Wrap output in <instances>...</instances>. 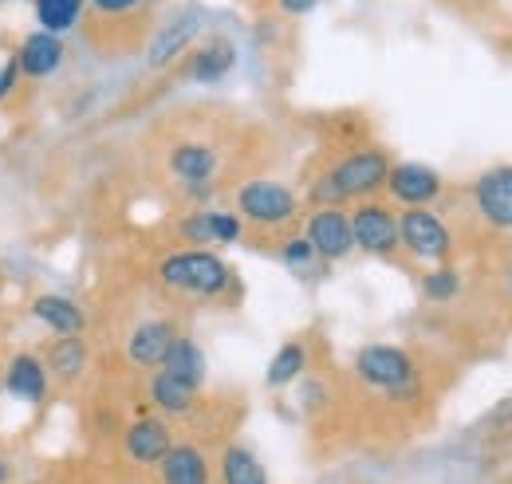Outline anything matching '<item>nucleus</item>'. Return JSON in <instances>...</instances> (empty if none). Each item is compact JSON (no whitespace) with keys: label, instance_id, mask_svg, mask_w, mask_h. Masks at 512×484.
Masks as SVG:
<instances>
[{"label":"nucleus","instance_id":"nucleus-4","mask_svg":"<svg viewBox=\"0 0 512 484\" xmlns=\"http://www.w3.org/2000/svg\"><path fill=\"white\" fill-rule=\"evenodd\" d=\"M355 374L363 386L371 390H383V394H402L414 386V359L410 351L394 347V343H367L359 355H355Z\"/></svg>","mask_w":512,"mask_h":484},{"label":"nucleus","instance_id":"nucleus-13","mask_svg":"<svg viewBox=\"0 0 512 484\" xmlns=\"http://www.w3.org/2000/svg\"><path fill=\"white\" fill-rule=\"evenodd\" d=\"M178 229L190 248H209V244H237L245 233V221L229 209H197L190 217H182Z\"/></svg>","mask_w":512,"mask_h":484},{"label":"nucleus","instance_id":"nucleus-22","mask_svg":"<svg viewBox=\"0 0 512 484\" xmlns=\"http://www.w3.org/2000/svg\"><path fill=\"white\" fill-rule=\"evenodd\" d=\"M217 477H221V484H272L264 461L256 457L249 445H241V441H229V445L221 449Z\"/></svg>","mask_w":512,"mask_h":484},{"label":"nucleus","instance_id":"nucleus-24","mask_svg":"<svg viewBox=\"0 0 512 484\" xmlns=\"http://www.w3.org/2000/svg\"><path fill=\"white\" fill-rule=\"evenodd\" d=\"M158 370H170L174 378H182V382H190L201 390V382H205V351L193 343L190 335H178L174 339V347H170V355H166V363L158 366Z\"/></svg>","mask_w":512,"mask_h":484},{"label":"nucleus","instance_id":"nucleus-5","mask_svg":"<svg viewBox=\"0 0 512 484\" xmlns=\"http://www.w3.org/2000/svg\"><path fill=\"white\" fill-rule=\"evenodd\" d=\"M398 244L418 260H449L453 233L434 209H402L398 213Z\"/></svg>","mask_w":512,"mask_h":484},{"label":"nucleus","instance_id":"nucleus-30","mask_svg":"<svg viewBox=\"0 0 512 484\" xmlns=\"http://www.w3.org/2000/svg\"><path fill=\"white\" fill-rule=\"evenodd\" d=\"M316 4H320V0H280V12H288V16H308Z\"/></svg>","mask_w":512,"mask_h":484},{"label":"nucleus","instance_id":"nucleus-32","mask_svg":"<svg viewBox=\"0 0 512 484\" xmlns=\"http://www.w3.org/2000/svg\"><path fill=\"white\" fill-rule=\"evenodd\" d=\"M509 292H512V260H509Z\"/></svg>","mask_w":512,"mask_h":484},{"label":"nucleus","instance_id":"nucleus-8","mask_svg":"<svg viewBox=\"0 0 512 484\" xmlns=\"http://www.w3.org/2000/svg\"><path fill=\"white\" fill-rule=\"evenodd\" d=\"M386 189L394 201H402V209H430V201L442 197V174L426 162H394L386 174Z\"/></svg>","mask_w":512,"mask_h":484},{"label":"nucleus","instance_id":"nucleus-23","mask_svg":"<svg viewBox=\"0 0 512 484\" xmlns=\"http://www.w3.org/2000/svg\"><path fill=\"white\" fill-rule=\"evenodd\" d=\"M308 370V343L304 339H288L276 347V355L268 359V370H264V386L268 390H284L292 382H300Z\"/></svg>","mask_w":512,"mask_h":484},{"label":"nucleus","instance_id":"nucleus-11","mask_svg":"<svg viewBox=\"0 0 512 484\" xmlns=\"http://www.w3.org/2000/svg\"><path fill=\"white\" fill-rule=\"evenodd\" d=\"M473 205L493 229H512V166H493L473 182Z\"/></svg>","mask_w":512,"mask_h":484},{"label":"nucleus","instance_id":"nucleus-16","mask_svg":"<svg viewBox=\"0 0 512 484\" xmlns=\"http://www.w3.org/2000/svg\"><path fill=\"white\" fill-rule=\"evenodd\" d=\"M32 319L40 327L52 331V339H67V335H87V311L67 296H56V292H44L32 300Z\"/></svg>","mask_w":512,"mask_h":484},{"label":"nucleus","instance_id":"nucleus-3","mask_svg":"<svg viewBox=\"0 0 512 484\" xmlns=\"http://www.w3.org/2000/svg\"><path fill=\"white\" fill-rule=\"evenodd\" d=\"M300 213V197L296 189L272 178H253L237 189V217L253 221L260 229H280Z\"/></svg>","mask_w":512,"mask_h":484},{"label":"nucleus","instance_id":"nucleus-25","mask_svg":"<svg viewBox=\"0 0 512 484\" xmlns=\"http://www.w3.org/2000/svg\"><path fill=\"white\" fill-rule=\"evenodd\" d=\"M83 4H87V0H32L40 28L52 32V36H64V32H71V28L79 24Z\"/></svg>","mask_w":512,"mask_h":484},{"label":"nucleus","instance_id":"nucleus-28","mask_svg":"<svg viewBox=\"0 0 512 484\" xmlns=\"http://www.w3.org/2000/svg\"><path fill=\"white\" fill-rule=\"evenodd\" d=\"M20 79H24V75H20V63H16V56L0 63V103H4V99L16 91V83H20Z\"/></svg>","mask_w":512,"mask_h":484},{"label":"nucleus","instance_id":"nucleus-14","mask_svg":"<svg viewBox=\"0 0 512 484\" xmlns=\"http://www.w3.org/2000/svg\"><path fill=\"white\" fill-rule=\"evenodd\" d=\"M158 484H213L209 453L197 441H174L158 461Z\"/></svg>","mask_w":512,"mask_h":484},{"label":"nucleus","instance_id":"nucleus-31","mask_svg":"<svg viewBox=\"0 0 512 484\" xmlns=\"http://www.w3.org/2000/svg\"><path fill=\"white\" fill-rule=\"evenodd\" d=\"M0 484H16V465L0 453Z\"/></svg>","mask_w":512,"mask_h":484},{"label":"nucleus","instance_id":"nucleus-21","mask_svg":"<svg viewBox=\"0 0 512 484\" xmlns=\"http://www.w3.org/2000/svg\"><path fill=\"white\" fill-rule=\"evenodd\" d=\"M233 67H237V44L225 40V36H213L190 56V79L193 83H217Z\"/></svg>","mask_w":512,"mask_h":484},{"label":"nucleus","instance_id":"nucleus-6","mask_svg":"<svg viewBox=\"0 0 512 484\" xmlns=\"http://www.w3.org/2000/svg\"><path fill=\"white\" fill-rule=\"evenodd\" d=\"M304 237L316 248L320 260H347L355 252V233H351V213L339 209V205H327V209H312L308 221H304Z\"/></svg>","mask_w":512,"mask_h":484},{"label":"nucleus","instance_id":"nucleus-20","mask_svg":"<svg viewBox=\"0 0 512 484\" xmlns=\"http://www.w3.org/2000/svg\"><path fill=\"white\" fill-rule=\"evenodd\" d=\"M44 366H48L52 378H60L67 386L79 382V378L87 374V366H91V347H87V339H83V335L52 339L48 351H44Z\"/></svg>","mask_w":512,"mask_h":484},{"label":"nucleus","instance_id":"nucleus-15","mask_svg":"<svg viewBox=\"0 0 512 484\" xmlns=\"http://www.w3.org/2000/svg\"><path fill=\"white\" fill-rule=\"evenodd\" d=\"M166 166H170V174L186 185V189H205V185L217 178V170H221L213 146H205V142H178L170 150Z\"/></svg>","mask_w":512,"mask_h":484},{"label":"nucleus","instance_id":"nucleus-17","mask_svg":"<svg viewBox=\"0 0 512 484\" xmlns=\"http://www.w3.org/2000/svg\"><path fill=\"white\" fill-rule=\"evenodd\" d=\"M67 48H64V36H52V32H32V36H24V44H20V52H16V63H20V75L24 79H48V75H56L60 71V63H64Z\"/></svg>","mask_w":512,"mask_h":484},{"label":"nucleus","instance_id":"nucleus-26","mask_svg":"<svg viewBox=\"0 0 512 484\" xmlns=\"http://www.w3.org/2000/svg\"><path fill=\"white\" fill-rule=\"evenodd\" d=\"M422 300L430 303H449L461 296V272L457 268H449V264H438V268H430L426 276H422Z\"/></svg>","mask_w":512,"mask_h":484},{"label":"nucleus","instance_id":"nucleus-18","mask_svg":"<svg viewBox=\"0 0 512 484\" xmlns=\"http://www.w3.org/2000/svg\"><path fill=\"white\" fill-rule=\"evenodd\" d=\"M146 394H150V402H154V410H158L162 418H186V414H193V406H197V398H201L197 386L174 378L170 370H150Z\"/></svg>","mask_w":512,"mask_h":484},{"label":"nucleus","instance_id":"nucleus-29","mask_svg":"<svg viewBox=\"0 0 512 484\" xmlns=\"http://www.w3.org/2000/svg\"><path fill=\"white\" fill-rule=\"evenodd\" d=\"M103 16H123V12H130V8H138V0H91Z\"/></svg>","mask_w":512,"mask_h":484},{"label":"nucleus","instance_id":"nucleus-7","mask_svg":"<svg viewBox=\"0 0 512 484\" xmlns=\"http://www.w3.org/2000/svg\"><path fill=\"white\" fill-rule=\"evenodd\" d=\"M170 445H174V429L162 414H142L123 429V457L138 469H158Z\"/></svg>","mask_w":512,"mask_h":484},{"label":"nucleus","instance_id":"nucleus-19","mask_svg":"<svg viewBox=\"0 0 512 484\" xmlns=\"http://www.w3.org/2000/svg\"><path fill=\"white\" fill-rule=\"evenodd\" d=\"M197 32H201V16H197V12L174 16L162 32H154V40H150V48H146V63H150V67H166V63H174L186 48H190L193 40H197Z\"/></svg>","mask_w":512,"mask_h":484},{"label":"nucleus","instance_id":"nucleus-9","mask_svg":"<svg viewBox=\"0 0 512 484\" xmlns=\"http://www.w3.org/2000/svg\"><path fill=\"white\" fill-rule=\"evenodd\" d=\"M351 233H355V248H363L367 256H394L402 248L398 244V217L375 201H367L351 213Z\"/></svg>","mask_w":512,"mask_h":484},{"label":"nucleus","instance_id":"nucleus-2","mask_svg":"<svg viewBox=\"0 0 512 484\" xmlns=\"http://www.w3.org/2000/svg\"><path fill=\"white\" fill-rule=\"evenodd\" d=\"M158 280L162 288L178 292V296H193V300H217L237 284L229 260L213 248H178V252H166L158 260Z\"/></svg>","mask_w":512,"mask_h":484},{"label":"nucleus","instance_id":"nucleus-27","mask_svg":"<svg viewBox=\"0 0 512 484\" xmlns=\"http://www.w3.org/2000/svg\"><path fill=\"white\" fill-rule=\"evenodd\" d=\"M280 260L292 268V272H312V264H320V256H316V248L308 244V237L300 233V237H292V241L280 244Z\"/></svg>","mask_w":512,"mask_h":484},{"label":"nucleus","instance_id":"nucleus-1","mask_svg":"<svg viewBox=\"0 0 512 484\" xmlns=\"http://www.w3.org/2000/svg\"><path fill=\"white\" fill-rule=\"evenodd\" d=\"M390 154L379 150V146H363V150H351L343 154L331 170H323L320 178L308 189V201L316 209H327V205H343L351 197H371L386 185V174H390Z\"/></svg>","mask_w":512,"mask_h":484},{"label":"nucleus","instance_id":"nucleus-10","mask_svg":"<svg viewBox=\"0 0 512 484\" xmlns=\"http://www.w3.org/2000/svg\"><path fill=\"white\" fill-rule=\"evenodd\" d=\"M4 390L20 406H44L48 402V366L32 351H16L4 366Z\"/></svg>","mask_w":512,"mask_h":484},{"label":"nucleus","instance_id":"nucleus-12","mask_svg":"<svg viewBox=\"0 0 512 484\" xmlns=\"http://www.w3.org/2000/svg\"><path fill=\"white\" fill-rule=\"evenodd\" d=\"M174 339H178V323H174V319H146V323H138L127 339L130 366H138V370H158V366L166 363Z\"/></svg>","mask_w":512,"mask_h":484}]
</instances>
